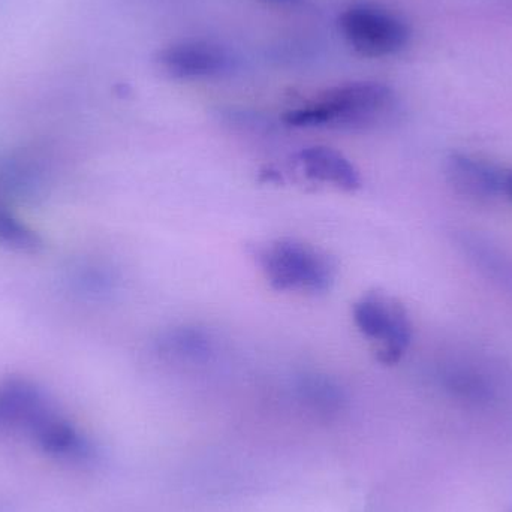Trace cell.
<instances>
[{"label":"cell","instance_id":"cell-11","mask_svg":"<svg viewBox=\"0 0 512 512\" xmlns=\"http://www.w3.org/2000/svg\"><path fill=\"white\" fill-rule=\"evenodd\" d=\"M274 2H292V0H274Z\"/></svg>","mask_w":512,"mask_h":512},{"label":"cell","instance_id":"cell-9","mask_svg":"<svg viewBox=\"0 0 512 512\" xmlns=\"http://www.w3.org/2000/svg\"><path fill=\"white\" fill-rule=\"evenodd\" d=\"M0 246L17 252H36L42 248V240L32 228L0 206Z\"/></svg>","mask_w":512,"mask_h":512},{"label":"cell","instance_id":"cell-7","mask_svg":"<svg viewBox=\"0 0 512 512\" xmlns=\"http://www.w3.org/2000/svg\"><path fill=\"white\" fill-rule=\"evenodd\" d=\"M159 65L176 78H201L218 74L227 57L218 45L206 41H183L159 51Z\"/></svg>","mask_w":512,"mask_h":512},{"label":"cell","instance_id":"cell-1","mask_svg":"<svg viewBox=\"0 0 512 512\" xmlns=\"http://www.w3.org/2000/svg\"><path fill=\"white\" fill-rule=\"evenodd\" d=\"M0 438L24 439L63 465L86 466L96 456L90 439L56 408L48 394L18 376L0 382Z\"/></svg>","mask_w":512,"mask_h":512},{"label":"cell","instance_id":"cell-2","mask_svg":"<svg viewBox=\"0 0 512 512\" xmlns=\"http://www.w3.org/2000/svg\"><path fill=\"white\" fill-rule=\"evenodd\" d=\"M396 107L390 87L357 81L333 87L306 105L288 111L285 122L297 128H366L384 120Z\"/></svg>","mask_w":512,"mask_h":512},{"label":"cell","instance_id":"cell-3","mask_svg":"<svg viewBox=\"0 0 512 512\" xmlns=\"http://www.w3.org/2000/svg\"><path fill=\"white\" fill-rule=\"evenodd\" d=\"M259 264L277 291H328L334 282V265L324 252L295 239H280L262 249Z\"/></svg>","mask_w":512,"mask_h":512},{"label":"cell","instance_id":"cell-10","mask_svg":"<svg viewBox=\"0 0 512 512\" xmlns=\"http://www.w3.org/2000/svg\"><path fill=\"white\" fill-rule=\"evenodd\" d=\"M504 195L510 198L512 203V170H507V173H505Z\"/></svg>","mask_w":512,"mask_h":512},{"label":"cell","instance_id":"cell-8","mask_svg":"<svg viewBox=\"0 0 512 512\" xmlns=\"http://www.w3.org/2000/svg\"><path fill=\"white\" fill-rule=\"evenodd\" d=\"M303 173L315 182L336 186L352 192L361 186L357 168L339 150L327 146H313L298 155Z\"/></svg>","mask_w":512,"mask_h":512},{"label":"cell","instance_id":"cell-4","mask_svg":"<svg viewBox=\"0 0 512 512\" xmlns=\"http://www.w3.org/2000/svg\"><path fill=\"white\" fill-rule=\"evenodd\" d=\"M352 315L360 333L378 342L379 363L393 366L402 360L412 342V322L397 298L384 292H367L354 304Z\"/></svg>","mask_w":512,"mask_h":512},{"label":"cell","instance_id":"cell-6","mask_svg":"<svg viewBox=\"0 0 512 512\" xmlns=\"http://www.w3.org/2000/svg\"><path fill=\"white\" fill-rule=\"evenodd\" d=\"M445 171L454 191L469 200L489 203L504 195L505 168L465 153H451Z\"/></svg>","mask_w":512,"mask_h":512},{"label":"cell","instance_id":"cell-5","mask_svg":"<svg viewBox=\"0 0 512 512\" xmlns=\"http://www.w3.org/2000/svg\"><path fill=\"white\" fill-rule=\"evenodd\" d=\"M340 30L348 44L366 57H387L402 51L411 41V29L399 15L358 5L346 9L339 18Z\"/></svg>","mask_w":512,"mask_h":512}]
</instances>
